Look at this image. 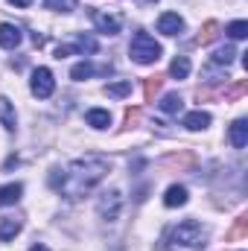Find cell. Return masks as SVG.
Returning a JSON list of instances; mask_svg holds the SVG:
<instances>
[{
    "label": "cell",
    "mask_w": 248,
    "mask_h": 251,
    "mask_svg": "<svg viewBox=\"0 0 248 251\" xmlns=\"http://www.w3.org/2000/svg\"><path fill=\"white\" fill-rule=\"evenodd\" d=\"M111 170V161L105 155L88 152L76 161H70L64 170H53L50 173V187L62 193L64 199H82L97 187Z\"/></svg>",
    "instance_id": "cell-1"
},
{
    "label": "cell",
    "mask_w": 248,
    "mask_h": 251,
    "mask_svg": "<svg viewBox=\"0 0 248 251\" xmlns=\"http://www.w3.org/2000/svg\"><path fill=\"white\" fill-rule=\"evenodd\" d=\"M204 243H207V228L196 219L175 225L170 234V251H201Z\"/></svg>",
    "instance_id": "cell-2"
},
{
    "label": "cell",
    "mask_w": 248,
    "mask_h": 251,
    "mask_svg": "<svg viewBox=\"0 0 248 251\" xmlns=\"http://www.w3.org/2000/svg\"><path fill=\"white\" fill-rule=\"evenodd\" d=\"M128 53H131V59L137 64H155L161 59V44L149 35V32H134V38H131V44H128Z\"/></svg>",
    "instance_id": "cell-3"
},
{
    "label": "cell",
    "mask_w": 248,
    "mask_h": 251,
    "mask_svg": "<svg viewBox=\"0 0 248 251\" xmlns=\"http://www.w3.org/2000/svg\"><path fill=\"white\" fill-rule=\"evenodd\" d=\"M120 210H123V196H120V190H105V193L99 196V201H97V213H99L105 222H114V219L120 216Z\"/></svg>",
    "instance_id": "cell-4"
},
{
    "label": "cell",
    "mask_w": 248,
    "mask_h": 251,
    "mask_svg": "<svg viewBox=\"0 0 248 251\" xmlns=\"http://www.w3.org/2000/svg\"><path fill=\"white\" fill-rule=\"evenodd\" d=\"M29 88H32V94H35L38 100L53 97V91H56L53 70H50V67H38V70H32V82H29Z\"/></svg>",
    "instance_id": "cell-5"
},
{
    "label": "cell",
    "mask_w": 248,
    "mask_h": 251,
    "mask_svg": "<svg viewBox=\"0 0 248 251\" xmlns=\"http://www.w3.org/2000/svg\"><path fill=\"white\" fill-rule=\"evenodd\" d=\"M97 50H99V44H97L94 38H88V35H76L73 44H59V47H56V59L73 56V53H97Z\"/></svg>",
    "instance_id": "cell-6"
},
{
    "label": "cell",
    "mask_w": 248,
    "mask_h": 251,
    "mask_svg": "<svg viewBox=\"0 0 248 251\" xmlns=\"http://www.w3.org/2000/svg\"><path fill=\"white\" fill-rule=\"evenodd\" d=\"M91 18H94V26H97L99 32H105V35H117V32L123 29V18H120V15H108V12H94Z\"/></svg>",
    "instance_id": "cell-7"
},
{
    "label": "cell",
    "mask_w": 248,
    "mask_h": 251,
    "mask_svg": "<svg viewBox=\"0 0 248 251\" xmlns=\"http://www.w3.org/2000/svg\"><path fill=\"white\" fill-rule=\"evenodd\" d=\"M184 29V18L178 15V12H164L161 18H158V32H164V35H178Z\"/></svg>",
    "instance_id": "cell-8"
},
{
    "label": "cell",
    "mask_w": 248,
    "mask_h": 251,
    "mask_svg": "<svg viewBox=\"0 0 248 251\" xmlns=\"http://www.w3.org/2000/svg\"><path fill=\"white\" fill-rule=\"evenodd\" d=\"M21 44V29L15 24H0V47L3 50H15Z\"/></svg>",
    "instance_id": "cell-9"
},
{
    "label": "cell",
    "mask_w": 248,
    "mask_h": 251,
    "mask_svg": "<svg viewBox=\"0 0 248 251\" xmlns=\"http://www.w3.org/2000/svg\"><path fill=\"white\" fill-rule=\"evenodd\" d=\"M228 140H231V146H234V149H246V146H248V123H246V120H237V123L231 126Z\"/></svg>",
    "instance_id": "cell-10"
},
{
    "label": "cell",
    "mask_w": 248,
    "mask_h": 251,
    "mask_svg": "<svg viewBox=\"0 0 248 251\" xmlns=\"http://www.w3.org/2000/svg\"><path fill=\"white\" fill-rule=\"evenodd\" d=\"M97 73H108V67H94L91 62H79V64H73V70H70V76H73L76 82L91 79V76H97Z\"/></svg>",
    "instance_id": "cell-11"
},
{
    "label": "cell",
    "mask_w": 248,
    "mask_h": 251,
    "mask_svg": "<svg viewBox=\"0 0 248 251\" xmlns=\"http://www.w3.org/2000/svg\"><path fill=\"white\" fill-rule=\"evenodd\" d=\"M0 126L9 128V131H15V126H18V114H15V108L6 97H0Z\"/></svg>",
    "instance_id": "cell-12"
},
{
    "label": "cell",
    "mask_w": 248,
    "mask_h": 251,
    "mask_svg": "<svg viewBox=\"0 0 248 251\" xmlns=\"http://www.w3.org/2000/svg\"><path fill=\"white\" fill-rule=\"evenodd\" d=\"M18 234H21V222H18V219H12V216H3V219H0V243L15 240Z\"/></svg>",
    "instance_id": "cell-13"
},
{
    "label": "cell",
    "mask_w": 248,
    "mask_h": 251,
    "mask_svg": "<svg viewBox=\"0 0 248 251\" xmlns=\"http://www.w3.org/2000/svg\"><path fill=\"white\" fill-rule=\"evenodd\" d=\"M85 120L91 128H108L111 126V114L105 111V108H91L88 114H85Z\"/></svg>",
    "instance_id": "cell-14"
},
{
    "label": "cell",
    "mask_w": 248,
    "mask_h": 251,
    "mask_svg": "<svg viewBox=\"0 0 248 251\" xmlns=\"http://www.w3.org/2000/svg\"><path fill=\"white\" fill-rule=\"evenodd\" d=\"M164 204L167 207H181V204H187V190L181 184H173V187L164 193Z\"/></svg>",
    "instance_id": "cell-15"
},
{
    "label": "cell",
    "mask_w": 248,
    "mask_h": 251,
    "mask_svg": "<svg viewBox=\"0 0 248 251\" xmlns=\"http://www.w3.org/2000/svg\"><path fill=\"white\" fill-rule=\"evenodd\" d=\"M184 126L190 131H201V128L210 126V114H207V111H190L184 117Z\"/></svg>",
    "instance_id": "cell-16"
},
{
    "label": "cell",
    "mask_w": 248,
    "mask_h": 251,
    "mask_svg": "<svg viewBox=\"0 0 248 251\" xmlns=\"http://www.w3.org/2000/svg\"><path fill=\"white\" fill-rule=\"evenodd\" d=\"M234 56H237V50H234L231 44H225V47H219V50L210 56V64H216V67H228V64L234 62Z\"/></svg>",
    "instance_id": "cell-17"
},
{
    "label": "cell",
    "mask_w": 248,
    "mask_h": 251,
    "mask_svg": "<svg viewBox=\"0 0 248 251\" xmlns=\"http://www.w3.org/2000/svg\"><path fill=\"white\" fill-rule=\"evenodd\" d=\"M21 193H24V187H21V184H6V187H0V207L15 204V201L21 199Z\"/></svg>",
    "instance_id": "cell-18"
},
{
    "label": "cell",
    "mask_w": 248,
    "mask_h": 251,
    "mask_svg": "<svg viewBox=\"0 0 248 251\" xmlns=\"http://www.w3.org/2000/svg\"><path fill=\"white\" fill-rule=\"evenodd\" d=\"M181 108H184V100H181L178 94H167V97L161 100V111H164V114H178Z\"/></svg>",
    "instance_id": "cell-19"
},
{
    "label": "cell",
    "mask_w": 248,
    "mask_h": 251,
    "mask_svg": "<svg viewBox=\"0 0 248 251\" xmlns=\"http://www.w3.org/2000/svg\"><path fill=\"white\" fill-rule=\"evenodd\" d=\"M105 94L114 97V100H123V97L131 94V82H128V79H125V82H111V85L105 88Z\"/></svg>",
    "instance_id": "cell-20"
},
{
    "label": "cell",
    "mask_w": 248,
    "mask_h": 251,
    "mask_svg": "<svg viewBox=\"0 0 248 251\" xmlns=\"http://www.w3.org/2000/svg\"><path fill=\"white\" fill-rule=\"evenodd\" d=\"M170 73H173L175 79H187V76H190V59H187V56H178L175 62L170 64Z\"/></svg>",
    "instance_id": "cell-21"
},
{
    "label": "cell",
    "mask_w": 248,
    "mask_h": 251,
    "mask_svg": "<svg viewBox=\"0 0 248 251\" xmlns=\"http://www.w3.org/2000/svg\"><path fill=\"white\" fill-rule=\"evenodd\" d=\"M44 6L53 9V12H73L76 9V0H44Z\"/></svg>",
    "instance_id": "cell-22"
},
{
    "label": "cell",
    "mask_w": 248,
    "mask_h": 251,
    "mask_svg": "<svg viewBox=\"0 0 248 251\" xmlns=\"http://www.w3.org/2000/svg\"><path fill=\"white\" fill-rule=\"evenodd\" d=\"M216 29H219V24H216V21H207V24L201 26V32H198V41H201V44L213 41V38H216Z\"/></svg>",
    "instance_id": "cell-23"
},
{
    "label": "cell",
    "mask_w": 248,
    "mask_h": 251,
    "mask_svg": "<svg viewBox=\"0 0 248 251\" xmlns=\"http://www.w3.org/2000/svg\"><path fill=\"white\" fill-rule=\"evenodd\" d=\"M228 35H231V38H246L248 35V24L246 21H234V24H228Z\"/></svg>",
    "instance_id": "cell-24"
},
{
    "label": "cell",
    "mask_w": 248,
    "mask_h": 251,
    "mask_svg": "<svg viewBox=\"0 0 248 251\" xmlns=\"http://www.w3.org/2000/svg\"><path fill=\"white\" fill-rule=\"evenodd\" d=\"M161 82H164L161 76H152V79H146V85H143V94H146V100H152V97L161 91Z\"/></svg>",
    "instance_id": "cell-25"
},
{
    "label": "cell",
    "mask_w": 248,
    "mask_h": 251,
    "mask_svg": "<svg viewBox=\"0 0 248 251\" xmlns=\"http://www.w3.org/2000/svg\"><path fill=\"white\" fill-rule=\"evenodd\" d=\"M246 88H248L246 82H237V85H234V88H231L225 97H228V100H237V97H243V94H246Z\"/></svg>",
    "instance_id": "cell-26"
},
{
    "label": "cell",
    "mask_w": 248,
    "mask_h": 251,
    "mask_svg": "<svg viewBox=\"0 0 248 251\" xmlns=\"http://www.w3.org/2000/svg\"><path fill=\"white\" fill-rule=\"evenodd\" d=\"M231 237H246V219H237V225H234Z\"/></svg>",
    "instance_id": "cell-27"
},
{
    "label": "cell",
    "mask_w": 248,
    "mask_h": 251,
    "mask_svg": "<svg viewBox=\"0 0 248 251\" xmlns=\"http://www.w3.org/2000/svg\"><path fill=\"white\" fill-rule=\"evenodd\" d=\"M9 3H12V6H18V9H26L32 0H9Z\"/></svg>",
    "instance_id": "cell-28"
},
{
    "label": "cell",
    "mask_w": 248,
    "mask_h": 251,
    "mask_svg": "<svg viewBox=\"0 0 248 251\" xmlns=\"http://www.w3.org/2000/svg\"><path fill=\"white\" fill-rule=\"evenodd\" d=\"M29 251H50V249H47V246H41V243H38V246H32V249H29Z\"/></svg>",
    "instance_id": "cell-29"
},
{
    "label": "cell",
    "mask_w": 248,
    "mask_h": 251,
    "mask_svg": "<svg viewBox=\"0 0 248 251\" xmlns=\"http://www.w3.org/2000/svg\"><path fill=\"white\" fill-rule=\"evenodd\" d=\"M140 3H155V0H140Z\"/></svg>",
    "instance_id": "cell-30"
}]
</instances>
